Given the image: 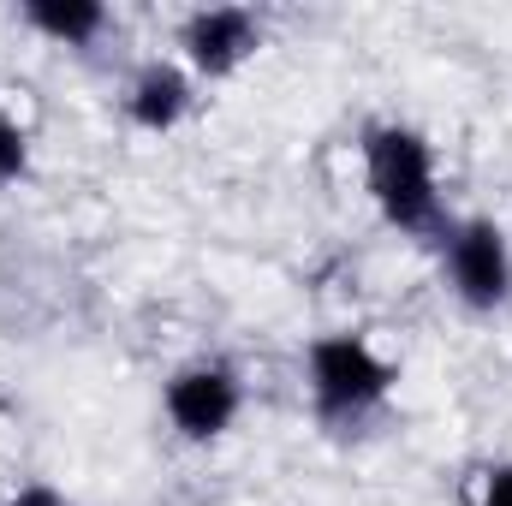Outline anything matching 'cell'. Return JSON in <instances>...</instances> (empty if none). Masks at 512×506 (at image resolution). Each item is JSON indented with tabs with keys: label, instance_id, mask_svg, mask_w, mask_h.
<instances>
[{
	"label": "cell",
	"instance_id": "6da1fadb",
	"mask_svg": "<svg viewBox=\"0 0 512 506\" xmlns=\"http://www.w3.org/2000/svg\"><path fill=\"white\" fill-rule=\"evenodd\" d=\"M358 161H364V191L376 203L393 233L405 239H441L453 227L447 215V191H441V155L435 143L405 120H370L358 137Z\"/></svg>",
	"mask_w": 512,
	"mask_h": 506
},
{
	"label": "cell",
	"instance_id": "7a4b0ae2",
	"mask_svg": "<svg viewBox=\"0 0 512 506\" xmlns=\"http://www.w3.org/2000/svg\"><path fill=\"white\" fill-rule=\"evenodd\" d=\"M399 387V364L387 358L370 334H316L304 346V393H310V411L322 429H358V423H376L387 411Z\"/></svg>",
	"mask_w": 512,
	"mask_h": 506
},
{
	"label": "cell",
	"instance_id": "3957f363",
	"mask_svg": "<svg viewBox=\"0 0 512 506\" xmlns=\"http://www.w3.org/2000/svg\"><path fill=\"white\" fill-rule=\"evenodd\" d=\"M441 286L471 316H501L512 304V239L495 215H453V227L435 239Z\"/></svg>",
	"mask_w": 512,
	"mask_h": 506
},
{
	"label": "cell",
	"instance_id": "277c9868",
	"mask_svg": "<svg viewBox=\"0 0 512 506\" xmlns=\"http://www.w3.org/2000/svg\"><path fill=\"white\" fill-rule=\"evenodd\" d=\"M161 417L179 441L215 447L239 429L245 417V376L227 358H191L161 381Z\"/></svg>",
	"mask_w": 512,
	"mask_h": 506
},
{
	"label": "cell",
	"instance_id": "5b68a950",
	"mask_svg": "<svg viewBox=\"0 0 512 506\" xmlns=\"http://www.w3.org/2000/svg\"><path fill=\"white\" fill-rule=\"evenodd\" d=\"M173 48L197 84H227L268 48V18L256 6L221 0V6H191L173 24Z\"/></svg>",
	"mask_w": 512,
	"mask_h": 506
},
{
	"label": "cell",
	"instance_id": "8992f818",
	"mask_svg": "<svg viewBox=\"0 0 512 506\" xmlns=\"http://www.w3.org/2000/svg\"><path fill=\"white\" fill-rule=\"evenodd\" d=\"M197 90L203 84L185 72L179 54H149V60L131 66L126 84H120V114L143 137H167V131H179L197 114Z\"/></svg>",
	"mask_w": 512,
	"mask_h": 506
},
{
	"label": "cell",
	"instance_id": "52a82bcc",
	"mask_svg": "<svg viewBox=\"0 0 512 506\" xmlns=\"http://www.w3.org/2000/svg\"><path fill=\"white\" fill-rule=\"evenodd\" d=\"M12 18L30 36H42L48 48H66V54H96L120 24L108 0H18Z\"/></svg>",
	"mask_w": 512,
	"mask_h": 506
},
{
	"label": "cell",
	"instance_id": "ba28073f",
	"mask_svg": "<svg viewBox=\"0 0 512 506\" xmlns=\"http://www.w3.org/2000/svg\"><path fill=\"white\" fill-rule=\"evenodd\" d=\"M24 179H30V126L12 108H0V191H12Z\"/></svg>",
	"mask_w": 512,
	"mask_h": 506
},
{
	"label": "cell",
	"instance_id": "9c48e42d",
	"mask_svg": "<svg viewBox=\"0 0 512 506\" xmlns=\"http://www.w3.org/2000/svg\"><path fill=\"white\" fill-rule=\"evenodd\" d=\"M471 506H512V459H495V465L477 477Z\"/></svg>",
	"mask_w": 512,
	"mask_h": 506
},
{
	"label": "cell",
	"instance_id": "30bf717a",
	"mask_svg": "<svg viewBox=\"0 0 512 506\" xmlns=\"http://www.w3.org/2000/svg\"><path fill=\"white\" fill-rule=\"evenodd\" d=\"M6 506H72L54 483H42V477H30V483H18L12 495H6Z\"/></svg>",
	"mask_w": 512,
	"mask_h": 506
}]
</instances>
